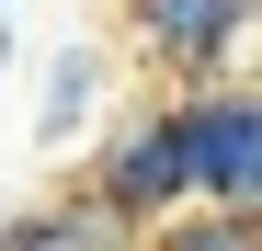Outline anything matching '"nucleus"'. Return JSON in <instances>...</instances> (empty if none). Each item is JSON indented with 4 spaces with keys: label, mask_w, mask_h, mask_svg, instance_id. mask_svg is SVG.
<instances>
[{
    "label": "nucleus",
    "mask_w": 262,
    "mask_h": 251,
    "mask_svg": "<svg viewBox=\"0 0 262 251\" xmlns=\"http://www.w3.org/2000/svg\"><path fill=\"white\" fill-rule=\"evenodd\" d=\"M0 57H12V23H0Z\"/></svg>",
    "instance_id": "nucleus-6"
},
{
    "label": "nucleus",
    "mask_w": 262,
    "mask_h": 251,
    "mask_svg": "<svg viewBox=\"0 0 262 251\" xmlns=\"http://www.w3.org/2000/svg\"><path fill=\"white\" fill-rule=\"evenodd\" d=\"M80 194L103 205V217L125 228V240H160L171 217H194V149H183V103H125L103 137H92V160H80Z\"/></svg>",
    "instance_id": "nucleus-1"
},
{
    "label": "nucleus",
    "mask_w": 262,
    "mask_h": 251,
    "mask_svg": "<svg viewBox=\"0 0 262 251\" xmlns=\"http://www.w3.org/2000/svg\"><path fill=\"white\" fill-rule=\"evenodd\" d=\"M114 46L183 103L239 80V57L262 46V0H114Z\"/></svg>",
    "instance_id": "nucleus-2"
},
{
    "label": "nucleus",
    "mask_w": 262,
    "mask_h": 251,
    "mask_svg": "<svg viewBox=\"0 0 262 251\" xmlns=\"http://www.w3.org/2000/svg\"><path fill=\"white\" fill-rule=\"evenodd\" d=\"M0 12H12V0H0Z\"/></svg>",
    "instance_id": "nucleus-7"
},
{
    "label": "nucleus",
    "mask_w": 262,
    "mask_h": 251,
    "mask_svg": "<svg viewBox=\"0 0 262 251\" xmlns=\"http://www.w3.org/2000/svg\"><path fill=\"white\" fill-rule=\"evenodd\" d=\"M103 80H114V57L92 46V34H69V46L34 69V137H46V149H92L103 126L125 114V103H103Z\"/></svg>",
    "instance_id": "nucleus-4"
},
{
    "label": "nucleus",
    "mask_w": 262,
    "mask_h": 251,
    "mask_svg": "<svg viewBox=\"0 0 262 251\" xmlns=\"http://www.w3.org/2000/svg\"><path fill=\"white\" fill-rule=\"evenodd\" d=\"M183 149H194V205L262 228V80L183 92Z\"/></svg>",
    "instance_id": "nucleus-3"
},
{
    "label": "nucleus",
    "mask_w": 262,
    "mask_h": 251,
    "mask_svg": "<svg viewBox=\"0 0 262 251\" xmlns=\"http://www.w3.org/2000/svg\"><path fill=\"white\" fill-rule=\"evenodd\" d=\"M148 251H262V228H251V217H216V205H194V217H171Z\"/></svg>",
    "instance_id": "nucleus-5"
}]
</instances>
